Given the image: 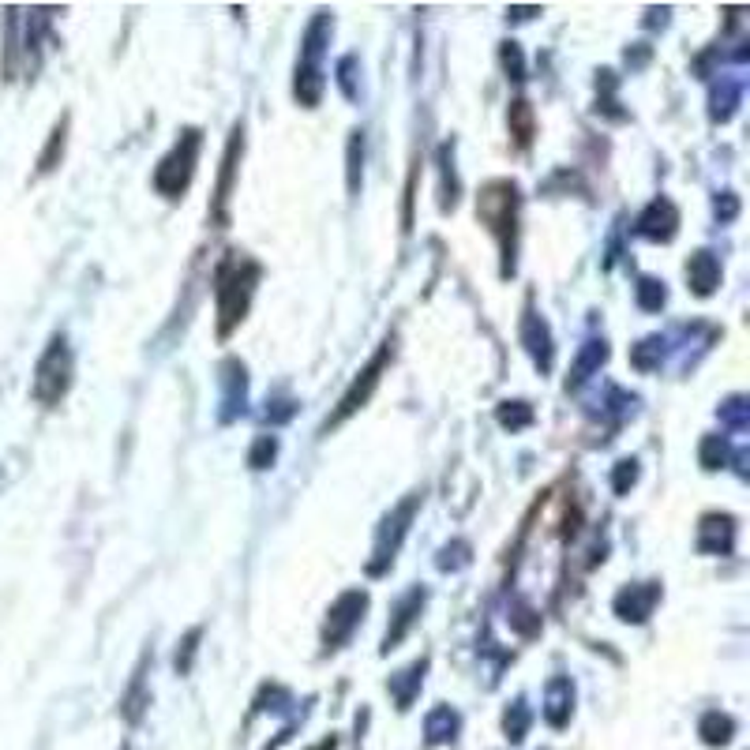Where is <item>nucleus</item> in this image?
<instances>
[{"mask_svg":"<svg viewBox=\"0 0 750 750\" xmlns=\"http://www.w3.org/2000/svg\"><path fill=\"white\" fill-rule=\"evenodd\" d=\"M237 151H240V128L233 132V139H229V151H225V170H222V184H218V222H222V206L229 199V180H233V170H237Z\"/></svg>","mask_w":750,"mask_h":750,"instance_id":"nucleus-13","label":"nucleus"},{"mask_svg":"<svg viewBox=\"0 0 750 750\" xmlns=\"http://www.w3.org/2000/svg\"><path fill=\"white\" fill-rule=\"evenodd\" d=\"M676 206L668 203V199H657L650 211L641 214V222H638V229L645 237H653V240H672L676 237Z\"/></svg>","mask_w":750,"mask_h":750,"instance_id":"nucleus-5","label":"nucleus"},{"mask_svg":"<svg viewBox=\"0 0 750 750\" xmlns=\"http://www.w3.org/2000/svg\"><path fill=\"white\" fill-rule=\"evenodd\" d=\"M275 450H278L275 435H259V440H256V450H252V469H266L270 462H275Z\"/></svg>","mask_w":750,"mask_h":750,"instance_id":"nucleus-17","label":"nucleus"},{"mask_svg":"<svg viewBox=\"0 0 750 750\" xmlns=\"http://www.w3.org/2000/svg\"><path fill=\"white\" fill-rule=\"evenodd\" d=\"M529 421H533V409L526 402H507L499 409V424H507V428H526Z\"/></svg>","mask_w":750,"mask_h":750,"instance_id":"nucleus-15","label":"nucleus"},{"mask_svg":"<svg viewBox=\"0 0 750 750\" xmlns=\"http://www.w3.org/2000/svg\"><path fill=\"white\" fill-rule=\"evenodd\" d=\"M72 383V353H68V342L65 335H57L49 342V349L41 353L38 361V371H34V398L41 406H57L65 398V390Z\"/></svg>","mask_w":750,"mask_h":750,"instance_id":"nucleus-2","label":"nucleus"},{"mask_svg":"<svg viewBox=\"0 0 750 750\" xmlns=\"http://www.w3.org/2000/svg\"><path fill=\"white\" fill-rule=\"evenodd\" d=\"M686 278H691V285L698 289V293H710V289L717 285V278H720V266L710 252H698L691 263H686Z\"/></svg>","mask_w":750,"mask_h":750,"instance_id":"nucleus-9","label":"nucleus"},{"mask_svg":"<svg viewBox=\"0 0 750 750\" xmlns=\"http://www.w3.org/2000/svg\"><path fill=\"white\" fill-rule=\"evenodd\" d=\"M424 679V664H413L409 672H402L398 679H390V691L398 698V710H409V702L416 698V686Z\"/></svg>","mask_w":750,"mask_h":750,"instance_id":"nucleus-11","label":"nucleus"},{"mask_svg":"<svg viewBox=\"0 0 750 750\" xmlns=\"http://www.w3.org/2000/svg\"><path fill=\"white\" fill-rule=\"evenodd\" d=\"M526 724H529L526 702H514V710L507 713V732H510V739H522L526 736Z\"/></svg>","mask_w":750,"mask_h":750,"instance_id":"nucleus-19","label":"nucleus"},{"mask_svg":"<svg viewBox=\"0 0 750 750\" xmlns=\"http://www.w3.org/2000/svg\"><path fill=\"white\" fill-rule=\"evenodd\" d=\"M421 604H424V593L421 589H413L402 604H398V619H394V627L387 631V641H383V650H394V645H398L402 638H406V631L413 627V615L421 612Z\"/></svg>","mask_w":750,"mask_h":750,"instance_id":"nucleus-8","label":"nucleus"},{"mask_svg":"<svg viewBox=\"0 0 750 750\" xmlns=\"http://www.w3.org/2000/svg\"><path fill=\"white\" fill-rule=\"evenodd\" d=\"M387 357H390V349L383 345V349H379V353H375V357H371V364L361 371V379H353V387L345 390V398L338 402V413H335V416H330V421H327V432L335 428V424H342L349 413H357V409H361V406L371 398V390L379 387V379H383L379 371L387 368Z\"/></svg>","mask_w":750,"mask_h":750,"instance_id":"nucleus-3","label":"nucleus"},{"mask_svg":"<svg viewBox=\"0 0 750 750\" xmlns=\"http://www.w3.org/2000/svg\"><path fill=\"white\" fill-rule=\"evenodd\" d=\"M571 702H574L571 679H552L548 683V702H545V717H548L552 728H562L571 720Z\"/></svg>","mask_w":750,"mask_h":750,"instance_id":"nucleus-7","label":"nucleus"},{"mask_svg":"<svg viewBox=\"0 0 750 750\" xmlns=\"http://www.w3.org/2000/svg\"><path fill=\"white\" fill-rule=\"evenodd\" d=\"M199 143H203L199 128H188V132L177 139V147L161 158V165L154 170V188H158L161 196H170V199L184 196L188 180H192V173H196V154H199Z\"/></svg>","mask_w":750,"mask_h":750,"instance_id":"nucleus-1","label":"nucleus"},{"mask_svg":"<svg viewBox=\"0 0 750 750\" xmlns=\"http://www.w3.org/2000/svg\"><path fill=\"white\" fill-rule=\"evenodd\" d=\"M57 151H65V124L53 132V143H49V151H46V158H41V170H53V158H57Z\"/></svg>","mask_w":750,"mask_h":750,"instance_id":"nucleus-20","label":"nucleus"},{"mask_svg":"<svg viewBox=\"0 0 750 750\" xmlns=\"http://www.w3.org/2000/svg\"><path fill=\"white\" fill-rule=\"evenodd\" d=\"M634 476H638L634 462H619V473H615V492H627V484H634Z\"/></svg>","mask_w":750,"mask_h":750,"instance_id":"nucleus-21","label":"nucleus"},{"mask_svg":"<svg viewBox=\"0 0 750 750\" xmlns=\"http://www.w3.org/2000/svg\"><path fill=\"white\" fill-rule=\"evenodd\" d=\"M526 342H529V353L536 357L540 368H552V338H548V327L536 323V319H526Z\"/></svg>","mask_w":750,"mask_h":750,"instance_id":"nucleus-10","label":"nucleus"},{"mask_svg":"<svg viewBox=\"0 0 750 750\" xmlns=\"http://www.w3.org/2000/svg\"><path fill=\"white\" fill-rule=\"evenodd\" d=\"M454 732H458V713L447 710V705L428 717V739L432 743H447V739H454Z\"/></svg>","mask_w":750,"mask_h":750,"instance_id":"nucleus-12","label":"nucleus"},{"mask_svg":"<svg viewBox=\"0 0 750 750\" xmlns=\"http://www.w3.org/2000/svg\"><path fill=\"white\" fill-rule=\"evenodd\" d=\"M638 301H641V308H660V304H664V282L641 278V285H638Z\"/></svg>","mask_w":750,"mask_h":750,"instance_id":"nucleus-18","label":"nucleus"},{"mask_svg":"<svg viewBox=\"0 0 750 750\" xmlns=\"http://www.w3.org/2000/svg\"><path fill=\"white\" fill-rule=\"evenodd\" d=\"M510 120H514L518 143H529V135H533V120H529V106H526V101H514V106H510Z\"/></svg>","mask_w":750,"mask_h":750,"instance_id":"nucleus-16","label":"nucleus"},{"mask_svg":"<svg viewBox=\"0 0 750 750\" xmlns=\"http://www.w3.org/2000/svg\"><path fill=\"white\" fill-rule=\"evenodd\" d=\"M732 732H736V724H732V717H724V713H710L702 720V736H705V743H728L732 739Z\"/></svg>","mask_w":750,"mask_h":750,"instance_id":"nucleus-14","label":"nucleus"},{"mask_svg":"<svg viewBox=\"0 0 750 750\" xmlns=\"http://www.w3.org/2000/svg\"><path fill=\"white\" fill-rule=\"evenodd\" d=\"M368 608V597L364 593H342L338 604H335V612H330V623H327V641L330 645H338L342 638H349V631L361 623V612Z\"/></svg>","mask_w":750,"mask_h":750,"instance_id":"nucleus-4","label":"nucleus"},{"mask_svg":"<svg viewBox=\"0 0 750 750\" xmlns=\"http://www.w3.org/2000/svg\"><path fill=\"white\" fill-rule=\"evenodd\" d=\"M657 597H660V589L657 586H631V589H623L619 597H615V612L623 615V619H634V623H641L645 615L653 612V604H657Z\"/></svg>","mask_w":750,"mask_h":750,"instance_id":"nucleus-6","label":"nucleus"}]
</instances>
